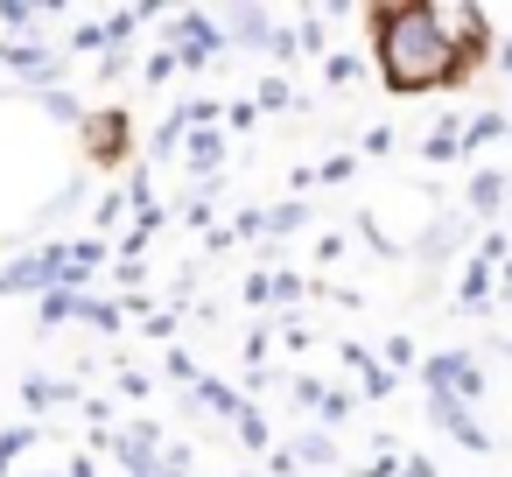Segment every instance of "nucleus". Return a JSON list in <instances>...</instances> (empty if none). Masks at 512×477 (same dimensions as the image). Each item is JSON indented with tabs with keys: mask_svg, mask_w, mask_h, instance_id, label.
<instances>
[{
	"mask_svg": "<svg viewBox=\"0 0 512 477\" xmlns=\"http://www.w3.org/2000/svg\"><path fill=\"white\" fill-rule=\"evenodd\" d=\"M379 64L400 92H428V85L456 78L463 50L442 36L435 8H393V15H379Z\"/></svg>",
	"mask_w": 512,
	"mask_h": 477,
	"instance_id": "f257e3e1",
	"label": "nucleus"
}]
</instances>
